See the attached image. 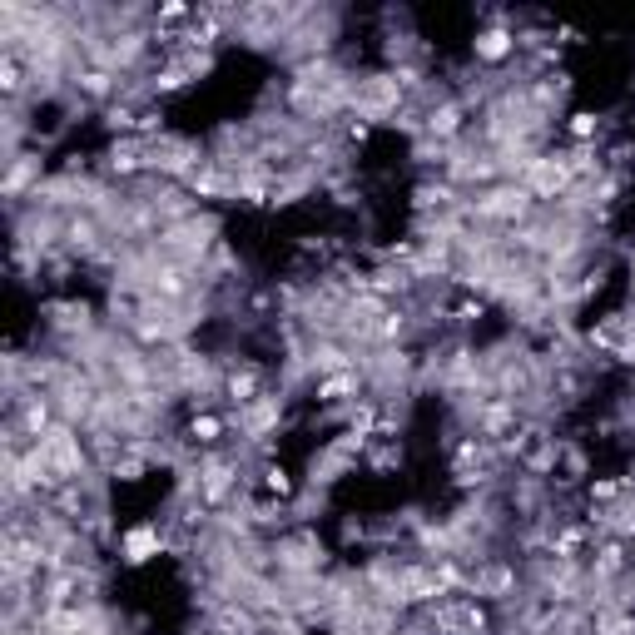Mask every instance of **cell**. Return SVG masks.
I'll return each mask as SVG.
<instances>
[{"label":"cell","instance_id":"14","mask_svg":"<svg viewBox=\"0 0 635 635\" xmlns=\"http://www.w3.org/2000/svg\"><path fill=\"white\" fill-rule=\"evenodd\" d=\"M511 586H516V571L511 566H487V571L472 576V591L477 596H492V601H507Z\"/></svg>","mask_w":635,"mask_h":635},{"label":"cell","instance_id":"5","mask_svg":"<svg viewBox=\"0 0 635 635\" xmlns=\"http://www.w3.org/2000/svg\"><path fill=\"white\" fill-rule=\"evenodd\" d=\"M273 561H278V571H288V576H313L318 561H323V546L308 541V536H293V541H278V546H273Z\"/></svg>","mask_w":635,"mask_h":635},{"label":"cell","instance_id":"16","mask_svg":"<svg viewBox=\"0 0 635 635\" xmlns=\"http://www.w3.org/2000/svg\"><path fill=\"white\" fill-rule=\"evenodd\" d=\"M224 397H229V402H239V407H249L254 397H263V392H258V373H254V368H234V373L224 378Z\"/></svg>","mask_w":635,"mask_h":635},{"label":"cell","instance_id":"10","mask_svg":"<svg viewBox=\"0 0 635 635\" xmlns=\"http://www.w3.org/2000/svg\"><path fill=\"white\" fill-rule=\"evenodd\" d=\"M308 368H313L318 378H333V373H348V368H353V353H348L343 343L323 338V343H313V348H308Z\"/></svg>","mask_w":635,"mask_h":635},{"label":"cell","instance_id":"4","mask_svg":"<svg viewBox=\"0 0 635 635\" xmlns=\"http://www.w3.org/2000/svg\"><path fill=\"white\" fill-rule=\"evenodd\" d=\"M521 184H526L531 199H566V189L576 184V174H571L566 154H536V164L521 174Z\"/></svg>","mask_w":635,"mask_h":635},{"label":"cell","instance_id":"11","mask_svg":"<svg viewBox=\"0 0 635 635\" xmlns=\"http://www.w3.org/2000/svg\"><path fill=\"white\" fill-rule=\"evenodd\" d=\"M120 551H125L129 566H144L149 556H159V551H164V536H159V526H134V531H125Z\"/></svg>","mask_w":635,"mask_h":635},{"label":"cell","instance_id":"13","mask_svg":"<svg viewBox=\"0 0 635 635\" xmlns=\"http://www.w3.org/2000/svg\"><path fill=\"white\" fill-rule=\"evenodd\" d=\"M472 50H477V60H487V65H502L511 50H516V35H511L507 25H492V30H482V35L472 40Z\"/></svg>","mask_w":635,"mask_h":635},{"label":"cell","instance_id":"18","mask_svg":"<svg viewBox=\"0 0 635 635\" xmlns=\"http://www.w3.org/2000/svg\"><path fill=\"white\" fill-rule=\"evenodd\" d=\"M556 467V447L551 442H541L536 452H531V472H551Z\"/></svg>","mask_w":635,"mask_h":635},{"label":"cell","instance_id":"1","mask_svg":"<svg viewBox=\"0 0 635 635\" xmlns=\"http://www.w3.org/2000/svg\"><path fill=\"white\" fill-rule=\"evenodd\" d=\"M531 209H536V199L526 194V184H511V179H502V184H492V189L467 199V214L482 219V224H521Z\"/></svg>","mask_w":635,"mask_h":635},{"label":"cell","instance_id":"8","mask_svg":"<svg viewBox=\"0 0 635 635\" xmlns=\"http://www.w3.org/2000/svg\"><path fill=\"white\" fill-rule=\"evenodd\" d=\"M278 417H283V402H278V397H268V392H263V397H254L249 407H239V427H244L254 442L268 432V427H278Z\"/></svg>","mask_w":635,"mask_h":635},{"label":"cell","instance_id":"19","mask_svg":"<svg viewBox=\"0 0 635 635\" xmlns=\"http://www.w3.org/2000/svg\"><path fill=\"white\" fill-rule=\"evenodd\" d=\"M263 482H268V492H278V497H288V492H293V482H288V472H283V467H268V472H263Z\"/></svg>","mask_w":635,"mask_h":635},{"label":"cell","instance_id":"15","mask_svg":"<svg viewBox=\"0 0 635 635\" xmlns=\"http://www.w3.org/2000/svg\"><path fill=\"white\" fill-rule=\"evenodd\" d=\"M358 387H363V373H358V368H348V373L318 378V397H323V402H343V397H358Z\"/></svg>","mask_w":635,"mask_h":635},{"label":"cell","instance_id":"12","mask_svg":"<svg viewBox=\"0 0 635 635\" xmlns=\"http://www.w3.org/2000/svg\"><path fill=\"white\" fill-rule=\"evenodd\" d=\"M462 120H467V110H462L457 100H442V105L427 110V134L442 139V144H452V139L462 134Z\"/></svg>","mask_w":635,"mask_h":635},{"label":"cell","instance_id":"3","mask_svg":"<svg viewBox=\"0 0 635 635\" xmlns=\"http://www.w3.org/2000/svg\"><path fill=\"white\" fill-rule=\"evenodd\" d=\"M204 164H209L204 149L189 139H149V154H144V169H159L169 179H194Z\"/></svg>","mask_w":635,"mask_h":635},{"label":"cell","instance_id":"21","mask_svg":"<svg viewBox=\"0 0 635 635\" xmlns=\"http://www.w3.org/2000/svg\"><path fill=\"white\" fill-rule=\"evenodd\" d=\"M482 318V303H457V323H477Z\"/></svg>","mask_w":635,"mask_h":635},{"label":"cell","instance_id":"7","mask_svg":"<svg viewBox=\"0 0 635 635\" xmlns=\"http://www.w3.org/2000/svg\"><path fill=\"white\" fill-rule=\"evenodd\" d=\"M40 189V154L5 159V199H30Z\"/></svg>","mask_w":635,"mask_h":635},{"label":"cell","instance_id":"9","mask_svg":"<svg viewBox=\"0 0 635 635\" xmlns=\"http://www.w3.org/2000/svg\"><path fill=\"white\" fill-rule=\"evenodd\" d=\"M70 85H75L85 100H110V95H120V75H115V70H100V65H80V70L70 75Z\"/></svg>","mask_w":635,"mask_h":635},{"label":"cell","instance_id":"6","mask_svg":"<svg viewBox=\"0 0 635 635\" xmlns=\"http://www.w3.org/2000/svg\"><path fill=\"white\" fill-rule=\"evenodd\" d=\"M234 462H224V457H209L204 467H199V502L204 507H219L229 492H234Z\"/></svg>","mask_w":635,"mask_h":635},{"label":"cell","instance_id":"20","mask_svg":"<svg viewBox=\"0 0 635 635\" xmlns=\"http://www.w3.org/2000/svg\"><path fill=\"white\" fill-rule=\"evenodd\" d=\"M571 134H576V139H591V134H596V115H576V120H571Z\"/></svg>","mask_w":635,"mask_h":635},{"label":"cell","instance_id":"17","mask_svg":"<svg viewBox=\"0 0 635 635\" xmlns=\"http://www.w3.org/2000/svg\"><path fill=\"white\" fill-rule=\"evenodd\" d=\"M189 437H194V442H204V447H209V442H219V437H224V417H209V412H204V417H194V422H189Z\"/></svg>","mask_w":635,"mask_h":635},{"label":"cell","instance_id":"2","mask_svg":"<svg viewBox=\"0 0 635 635\" xmlns=\"http://www.w3.org/2000/svg\"><path fill=\"white\" fill-rule=\"evenodd\" d=\"M402 85H397V75H368V80H358L353 85V115L358 120H397L402 115Z\"/></svg>","mask_w":635,"mask_h":635}]
</instances>
